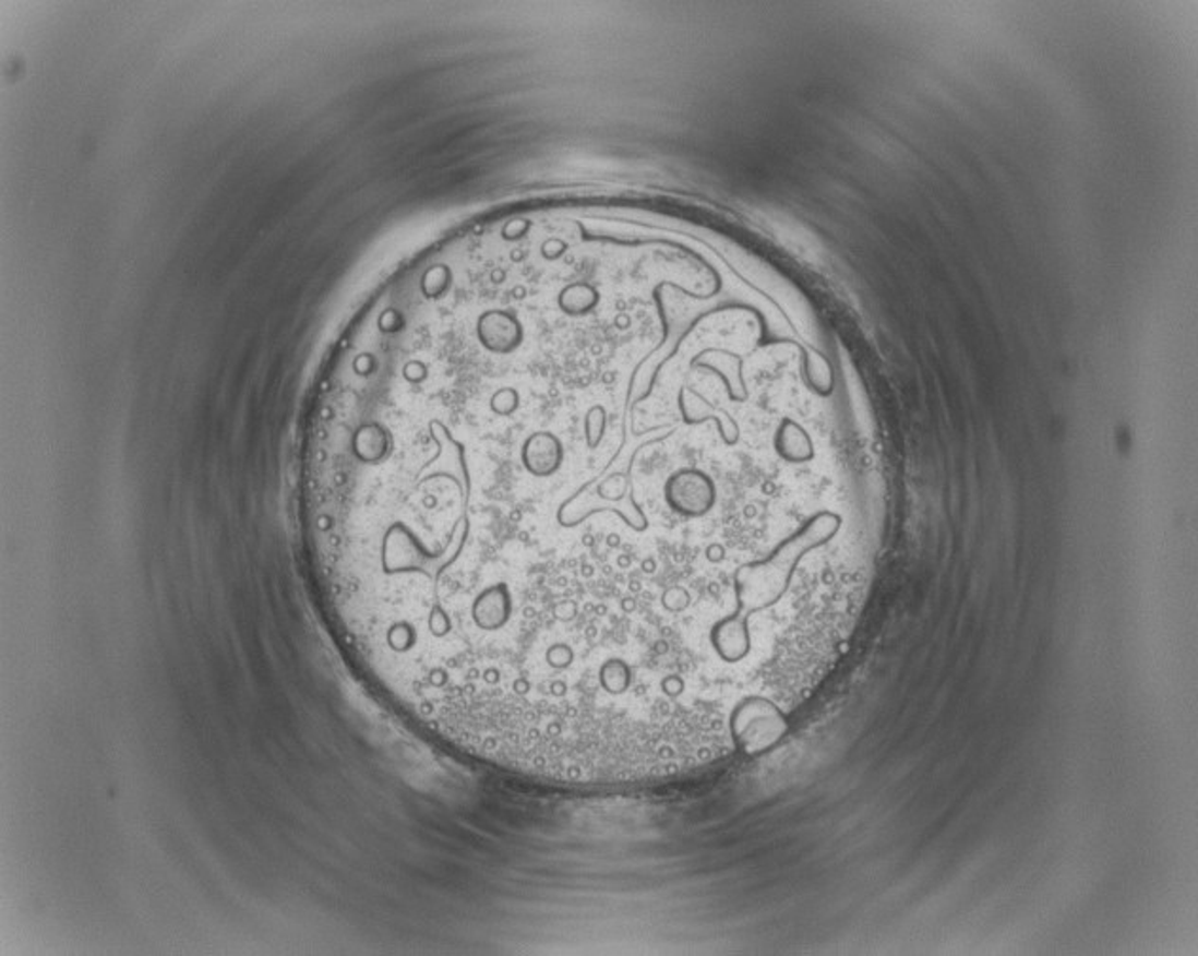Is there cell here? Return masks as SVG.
Returning <instances> with one entry per match:
<instances>
[{"instance_id": "12", "label": "cell", "mask_w": 1198, "mask_h": 956, "mask_svg": "<svg viewBox=\"0 0 1198 956\" xmlns=\"http://www.w3.org/2000/svg\"><path fill=\"white\" fill-rule=\"evenodd\" d=\"M596 414H598V408L590 413L588 421H586V439H588L590 449L598 446V442L601 441L603 431H606V413L599 410V416H596Z\"/></svg>"}, {"instance_id": "1", "label": "cell", "mask_w": 1198, "mask_h": 956, "mask_svg": "<svg viewBox=\"0 0 1198 956\" xmlns=\"http://www.w3.org/2000/svg\"><path fill=\"white\" fill-rule=\"evenodd\" d=\"M840 516L829 511L812 516L768 557L740 565L734 573L736 609L709 632L715 652L727 662H740L751 652L750 617L770 608L786 595L794 570L810 551L830 541L840 529Z\"/></svg>"}, {"instance_id": "6", "label": "cell", "mask_w": 1198, "mask_h": 956, "mask_svg": "<svg viewBox=\"0 0 1198 956\" xmlns=\"http://www.w3.org/2000/svg\"><path fill=\"white\" fill-rule=\"evenodd\" d=\"M522 464L534 477H552L563 464L562 442L547 431L535 433L522 446Z\"/></svg>"}, {"instance_id": "9", "label": "cell", "mask_w": 1198, "mask_h": 956, "mask_svg": "<svg viewBox=\"0 0 1198 956\" xmlns=\"http://www.w3.org/2000/svg\"><path fill=\"white\" fill-rule=\"evenodd\" d=\"M774 446L781 459L789 464H806L814 457V444L810 441L808 433L791 420L781 423Z\"/></svg>"}, {"instance_id": "8", "label": "cell", "mask_w": 1198, "mask_h": 956, "mask_svg": "<svg viewBox=\"0 0 1198 956\" xmlns=\"http://www.w3.org/2000/svg\"><path fill=\"white\" fill-rule=\"evenodd\" d=\"M681 408H683V416L688 423H702V421H715L717 428L721 431L722 441L727 444H736L738 437H740V429H738L734 420L730 418L729 414L717 413L714 410L709 403H706L700 395L696 393L685 392L681 393Z\"/></svg>"}, {"instance_id": "3", "label": "cell", "mask_w": 1198, "mask_h": 956, "mask_svg": "<svg viewBox=\"0 0 1198 956\" xmlns=\"http://www.w3.org/2000/svg\"><path fill=\"white\" fill-rule=\"evenodd\" d=\"M786 729L783 714L763 696H747L730 714L732 740L747 755L763 754L772 748Z\"/></svg>"}, {"instance_id": "5", "label": "cell", "mask_w": 1198, "mask_h": 956, "mask_svg": "<svg viewBox=\"0 0 1198 956\" xmlns=\"http://www.w3.org/2000/svg\"><path fill=\"white\" fill-rule=\"evenodd\" d=\"M664 500L673 513L688 518H700L715 507L717 488L708 473L683 467L668 478Z\"/></svg>"}, {"instance_id": "7", "label": "cell", "mask_w": 1198, "mask_h": 956, "mask_svg": "<svg viewBox=\"0 0 1198 956\" xmlns=\"http://www.w3.org/2000/svg\"><path fill=\"white\" fill-rule=\"evenodd\" d=\"M478 336L486 348L506 354L520 344V323L506 312L484 313L478 321Z\"/></svg>"}, {"instance_id": "11", "label": "cell", "mask_w": 1198, "mask_h": 956, "mask_svg": "<svg viewBox=\"0 0 1198 956\" xmlns=\"http://www.w3.org/2000/svg\"><path fill=\"white\" fill-rule=\"evenodd\" d=\"M598 683L606 695H626L634 685V670L626 660L611 657V659L601 662L598 670Z\"/></svg>"}, {"instance_id": "4", "label": "cell", "mask_w": 1198, "mask_h": 956, "mask_svg": "<svg viewBox=\"0 0 1198 956\" xmlns=\"http://www.w3.org/2000/svg\"><path fill=\"white\" fill-rule=\"evenodd\" d=\"M429 435L436 444V456L431 462H427L426 465H421L419 471L414 475V490H418L421 486L429 485L433 480H439V478H450L452 482L457 485L462 507H467L472 486H470V473L469 467L465 464V450H463L462 442L455 441L448 428L436 420L429 423Z\"/></svg>"}, {"instance_id": "10", "label": "cell", "mask_w": 1198, "mask_h": 956, "mask_svg": "<svg viewBox=\"0 0 1198 956\" xmlns=\"http://www.w3.org/2000/svg\"><path fill=\"white\" fill-rule=\"evenodd\" d=\"M700 367L719 372L729 385L730 397L745 398L744 380H742V361L736 356H730L724 351H708L698 361Z\"/></svg>"}, {"instance_id": "2", "label": "cell", "mask_w": 1198, "mask_h": 956, "mask_svg": "<svg viewBox=\"0 0 1198 956\" xmlns=\"http://www.w3.org/2000/svg\"><path fill=\"white\" fill-rule=\"evenodd\" d=\"M668 433L649 431L622 444L606 469L580 486L577 492L563 501L558 509V524L562 528H577L583 522L599 513H613L634 531L649 528V518L643 513L636 500L634 488V464L645 446L660 441Z\"/></svg>"}]
</instances>
